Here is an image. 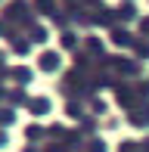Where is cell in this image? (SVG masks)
Listing matches in <instances>:
<instances>
[{
  "label": "cell",
  "mask_w": 149,
  "mask_h": 152,
  "mask_svg": "<svg viewBox=\"0 0 149 152\" xmlns=\"http://www.w3.org/2000/svg\"><path fill=\"white\" fill-rule=\"evenodd\" d=\"M56 62H59V59L53 56V53H44V56H40V65H44L47 72H53V68H56Z\"/></svg>",
  "instance_id": "obj_1"
}]
</instances>
